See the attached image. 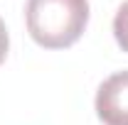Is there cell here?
<instances>
[{
  "label": "cell",
  "instance_id": "obj_2",
  "mask_svg": "<svg viewBox=\"0 0 128 125\" xmlns=\"http://www.w3.org/2000/svg\"><path fill=\"white\" fill-rule=\"evenodd\" d=\"M96 115L104 125H128V69L111 74L98 86Z\"/></svg>",
  "mask_w": 128,
  "mask_h": 125
},
{
  "label": "cell",
  "instance_id": "obj_4",
  "mask_svg": "<svg viewBox=\"0 0 128 125\" xmlns=\"http://www.w3.org/2000/svg\"><path fill=\"white\" fill-rule=\"evenodd\" d=\"M8 47H10V37H8V30H5V22L0 20V64L8 57Z\"/></svg>",
  "mask_w": 128,
  "mask_h": 125
},
{
  "label": "cell",
  "instance_id": "obj_1",
  "mask_svg": "<svg viewBox=\"0 0 128 125\" xmlns=\"http://www.w3.org/2000/svg\"><path fill=\"white\" fill-rule=\"evenodd\" d=\"M25 22L40 47H72L89 25V0H27Z\"/></svg>",
  "mask_w": 128,
  "mask_h": 125
},
{
  "label": "cell",
  "instance_id": "obj_3",
  "mask_svg": "<svg viewBox=\"0 0 128 125\" xmlns=\"http://www.w3.org/2000/svg\"><path fill=\"white\" fill-rule=\"evenodd\" d=\"M113 37H116L118 47L128 52V0L118 7V12L113 17Z\"/></svg>",
  "mask_w": 128,
  "mask_h": 125
}]
</instances>
